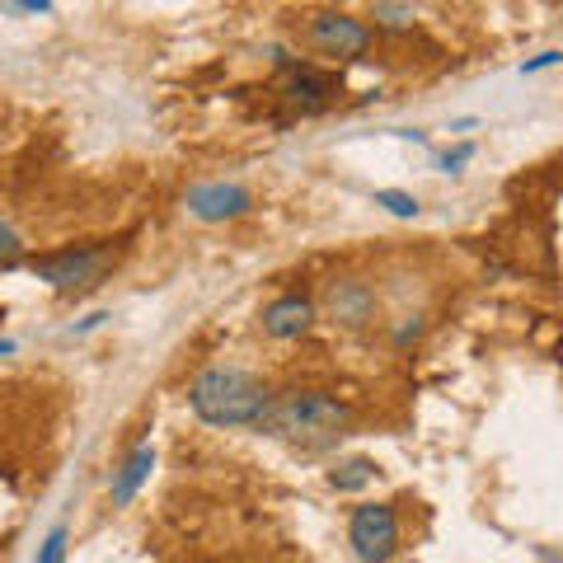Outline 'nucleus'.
<instances>
[{"mask_svg": "<svg viewBox=\"0 0 563 563\" xmlns=\"http://www.w3.org/2000/svg\"><path fill=\"white\" fill-rule=\"evenodd\" d=\"M254 428L296 451H329L347 437L352 409L329 390H291V395H273V404L263 409Z\"/></svg>", "mask_w": 563, "mask_h": 563, "instance_id": "f257e3e1", "label": "nucleus"}, {"mask_svg": "<svg viewBox=\"0 0 563 563\" xmlns=\"http://www.w3.org/2000/svg\"><path fill=\"white\" fill-rule=\"evenodd\" d=\"M268 404V380L244 372V366H207L188 385V409L211 428H254Z\"/></svg>", "mask_w": 563, "mask_h": 563, "instance_id": "f03ea898", "label": "nucleus"}, {"mask_svg": "<svg viewBox=\"0 0 563 563\" xmlns=\"http://www.w3.org/2000/svg\"><path fill=\"white\" fill-rule=\"evenodd\" d=\"M29 268L38 282H47L52 291L70 296V291H90L95 282H103V273L113 268V250L109 244H70V250L29 258Z\"/></svg>", "mask_w": 563, "mask_h": 563, "instance_id": "7ed1b4c3", "label": "nucleus"}, {"mask_svg": "<svg viewBox=\"0 0 563 563\" xmlns=\"http://www.w3.org/2000/svg\"><path fill=\"white\" fill-rule=\"evenodd\" d=\"M306 47L324 62H362L372 52V24L352 10H314L306 14Z\"/></svg>", "mask_w": 563, "mask_h": 563, "instance_id": "20e7f679", "label": "nucleus"}, {"mask_svg": "<svg viewBox=\"0 0 563 563\" xmlns=\"http://www.w3.org/2000/svg\"><path fill=\"white\" fill-rule=\"evenodd\" d=\"M347 544L357 563H390L399 550V517L390 503H362L347 517Z\"/></svg>", "mask_w": 563, "mask_h": 563, "instance_id": "39448f33", "label": "nucleus"}, {"mask_svg": "<svg viewBox=\"0 0 563 563\" xmlns=\"http://www.w3.org/2000/svg\"><path fill=\"white\" fill-rule=\"evenodd\" d=\"M282 99L291 103L296 113H320L339 99V76L314 62H301V57H287L282 62V80H277Z\"/></svg>", "mask_w": 563, "mask_h": 563, "instance_id": "423d86ee", "label": "nucleus"}, {"mask_svg": "<svg viewBox=\"0 0 563 563\" xmlns=\"http://www.w3.org/2000/svg\"><path fill=\"white\" fill-rule=\"evenodd\" d=\"M184 207L192 221H207V225H221V221H240L254 211V192L235 184V179H211V184H192L184 192Z\"/></svg>", "mask_w": 563, "mask_h": 563, "instance_id": "0eeeda50", "label": "nucleus"}, {"mask_svg": "<svg viewBox=\"0 0 563 563\" xmlns=\"http://www.w3.org/2000/svg\"><path fill=\"white\" fill-rule=\"evenodd\" d=\"M376 310H380V296L376 287L366 277H333L329 287H324V314H329V324H339L347 333H357L376 320Z\"/></svg>", "mask_w": 563, "mask_h": 563, "instance_id": "6e6552de", "label": "nucleus"}, {"mask_svg": "<svg viewBox=\"0 0 563 563\" xmlns=\"http://www.w3.org/2000/svg\"><path fill=\"white\" fill-rule=\"evenodd\" d=\"M258 324H263V333H268V339L296 343V339H306L310 324H314V301H310L306 291H282V296H273V301L263 306Z\"/></svg>", "mask_w": 563, "mask_h": 563, "instance_id": "1a4fd4ad", "label": "nucleus"}, {"mask_svg": "<svg viewBox=\"0 0 563 563\" xmlns=\"http://www.w3.org/2000/svg\"><path fill=\"white\" fill-rule=\"evenodd\" d=\"M151 470H155V446H151V442H136V446L128 451V461H122V465L113 470V479H109L113 507H128L136 493H141V484L151 479Z\"/></svg>", "mask_w": 563, "mask_h": 563, "instance_id": "9d476101", "label": "nucleus"}, {"mask_svg": "<svg viewBox=\"0 0 563 563\" xmlns=\"http://www.w3.org/2000/svg\"><path fill=\"white\" fill-rule=\"evenodd\" d=\"M376 479V461H366V455H352V461H339L329 470V488H339V493H357Z\"/></svg>", "mask_w": 563, "mask_h": 563, "instance_id": "9b49d317", "label": "nucleus"}, {"mask_svg": "<svg viewBox=\"0 0 563 563\" xmlns=\"http://www.w3.org/2000/svg\"><path fill=\"white\" fill-rule=\"evenodd\" d=\"M372 20H376V29H385V33H404V29H413L418 10H413V5H390V0H380V5H372Z\"/></svg>", "mask_w": 563, "mask_h": 563, "instance_id": "f8f14e48", "label": "nucleus"}, {"mask_svg": "<svg viewBox=\"0 0 563 563\" xmlns=\"http://www.w3.org/2000/svg\"><path fill=\"white\" fill-rule=\"evenodd\" d=\"M376 207H385L390 217H399V221H413L418 217V198L413 192H404V188H376Z\"/></svg>", "mask_w": 563, "mask_h": 563, "instance_id": "ddd939ff", "label": "nucleus"}, {"mask_svg": "<svg viewBox=\"0 0 563 563\" xmlns=\"http://www.w3.org/2000/svg\"><path fill=\"white\" fill-rule=\"evenodd\" d=\"M24 263V235L14 231L10 217H0V268H20Z\"/></svg>", "mask_w": 563, "mask_h": 563, "instance_id": "4468645a", "label": "nucleus"}, {"mask_svg": "<svg viewBox=\"0 0 563 563\" xmlns=\"http://www.w3.org/2000/svg\"><path fill=\"white\" fill-rule=\"evenodd\" d=\"M66 540H70L66 526H52L47 540H43V550L33 554V563H66Z\"/></svg>", "mask_w": 563, "mask_h": 563, "instance_id": "2eb2a0df", "label": "nucleus"}, {"mask_svg": "<svg viewBox=\"0 0 563 563\" xmlns=\"http://www.w3.org/2000/svg\"><path fill=\"white\" fill-rule=\"evenodd\" d=\"M422 329H428V324H422V314H404V320L395 324V333H390V343L395 347H409V343L422 339Z\"/></svg>", "mask_w": 563, "mask_h": 563, "instance_id": "dca6fc26", "label": "nucleus"}, {"mask_svg": "<svg viewBox=\"0 0 563 563\" xmlns=\"http://www.w3.org/2000/svg\"><path fill=\"white\" fill-rule=\"evenodd\" d=\"M470 161H474V141H461V146H451L442 155V174H461Z\"/></svg>", "mask_w": 563, "mask_h": 563, "instance_id": "f3484780", "label": "nucleus"}, {"mask_svg": "<svg viewBox=\"0 0 563 563\" xmlns=\"http://www.w3.org/2000/svg\"><path fill=\"white\" fill-rule=\"evenodd\" d=\"M550 66H563V52H559V47L536 52L531 62H521V76H536V70H550Z\"/></svg>", "mask_w": 563, "mask_h": 563, "instance_id": "a211bd4d", "label": "nucleus"}, {"mask_svg": "<svg viewBox=\"0 0 563 563\" xmlns=\"http://www.w3.org/2000/svg\"><path fill=\"white\" fill-rule=\"evenodd\" d=\"M10 10H20V14H47L52 0H20V5H10Z\"/></svg>", "mask_w": 563, "mask_h": 563, "instance_id": "6ab92c4d", "label": "nucleus"}, {"mask_svg": "<svg viewBox=\"0 0 563 563\" xmlns=\"http://www.w3.org/2000/svg\"><path fill=\"white\" fill-rule=\"evenodd\" d=\"M103 320H109V314H103V310H95V314H85V320H80L76 329H70V333H90V329H99Z\"/></svg>", "mask_w": 563, "mask_h": 563, "instance_id": "aec40b11", "label": "nucleus"}, {"mask_svg": "<svg viewBox=\"0 0 563 563\" xmlns=\"http://www.w3.org/2000/svg\"><path fill=\"white\" fill-rule=\"evenodd\" d=\"M10 352H14V343H10V339H0V357H10Z\"/></svg>", "mask_w": 563, "mask_h": 563, "instance_id": "412c9836", "label": "nucleus"}]
</instances>
